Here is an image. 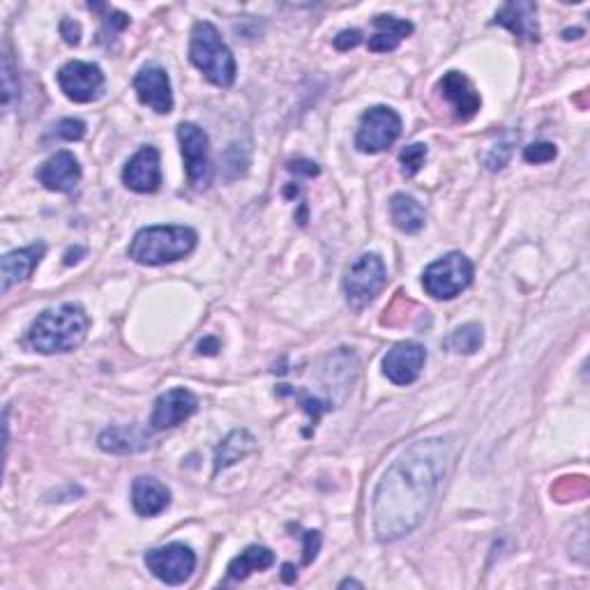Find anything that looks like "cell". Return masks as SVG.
Masks as SVG:
<instances>
[{
	"mask_svg": "<svg viewBox=\"0 0 590 590\" xmlns=\"http://www.w3.org/2000/svg\"><path fill=\"white\" fill-rule=\"evenodd\" d=\"M90 319L77 302L51 307L42 312L28 328L26 344L42 355L70 353L86 342Z\"/></svg>",
	"mask_w": 590,
	"mask_h": 590,
	"instance_id": "cell-2",
	"label": "cell"
},
{
	"mask_svg": "<svg viewBox=\"0 0 590 590\" xmlns=\"http://www.w3.org/2000/svg\"><path fill=\"white\" fill-rule=\"evenodd\" d=\"M58 86L67 95V100L88 104L102 95L104 72L95 63L72 60V63L60 67Z\"/></svg>",
	"mask_w": 590,
	"mask_h": 590,
	"instance_id": "cell-10",
	"label": "cell"
},
{
	"mask_svg": "<svg viewBox=\"0 0 590 590\" xmlns=\"http://www.w3.org/2000/svg\"><path fill=\"white\" fill-rule=\"evenodd\" d=\"M100 448L111 455H134V452H143L150 445V438L146 429L139 425H125V427H111L102 431L100 436Z\"/></svg>",
	"mask_w": 590,
	"mask_h": 590,
	"instance_id": "cell-21",
	"label": "cell"
},
{
	"mask_svg": "<svg viewBox=\"0 0 590 590\" xmlns=\"http://www.w3.org/2000/svg\"><path fill=\"white\" fill-rule=\"evenodd\" d=\"M256 450V438L247 429H236L217 445L215 450V475H219L226 468L236 466L238 461L252 455Z\"/></svg>",
	"mask_w": 590,
	"mask_h": 590,
	"instance_id": "cell-22",
	"label": "cell"
},
{
	"mask_svg": "<svg viewBox=\"0 0 590 590\" xmlns=\"http://www.w3.org/2000/svg\"><path fill=\"white\" fill-rule=\"evenodd\" d=\"M217 346V339H206V342L199 344V353H215Z\"/></svg>",
	"mask_w": 590,
	"mask_h": 590,
	"instance_id": "cell-36",
	"label": "cell"
},
{
	"mask_svg": "<svg viewBox=\"0 0 590 590\" xmlns=\"http://www.w3.org/2000/svg\"><path fill=\"white\" fill-rule=\"evenodd\" d=\"M19 86L14 83V63H12V54L10 47H5L3 51V109L5 113L12 111V104L17 100Z\"/></svg>",
	"mask_w": 590,
	"mask_h": 590,
	"instance_id": "cell-27",
	"label": "cell"
},
{
	"mask_svg": "<svg viewBox=\"0 0 590 590\" xmlns=\"http://www.w3.org/2000/svg\"><path fill=\"white\" fill-rule=\"evenodd\" d=\"M376 33L369 37L367 47L374 54H388V51H395L399 44H402L404 37L413 33V24L406 19L392 17V14H378L374 19Z\"/></svg>",
	"mask_w": 590,
	"mask_h": 590,
	"instance_id": "cell-20",
	"label": "cell"
},
{
	"mask_svg": "<svg viewBox=\"0 0 590 590\" xmlns=\"http://www.w3.org/2000/svg\"><path fill=\"white\" fill-rule=\"evenodd\" d=\"M473 263L461 252H450L431 263L422 275L425 291L436 300H452L473 282Z\"/></svg>",
	"mask_w": 590,
	"mask_h": 590,
	"instance_id": "cell-5",
	"label": "cell"
},
{
	"mask_svg": "<svg viewBox=\"0 0 590 590\" xmlns=\"http://www.w3.org/2000/svg\"><path fill=\"white\" fill-rule=\"evenodd\" d=\"M295 577H298V574L293 572V565H284V581H286V584H291V581H295Z\"/></svg>",
	"mask_w": 590,
	"mask_h": 590,
	"instance_id": "cell-37",
	"label": "cell"
},
{
	"mask_svg": "<svg viewBox=\"0 0 590 590\" xmlns=\"http://www.w3.org/2000/svg\"><path fill=\"white\" fill-rule=\"evenodd\" d=\"M132 505L141 517H157L171 505V491L157 478L141 475L132 484Z\"/></svg>",
	"mask_w": 590,
	"mask_h": 590,
	"instance_id": "cell-18",
	"label": "cell"
},
{
	"mask_svg": "<svg viewBox=\"0 0 590 590\" xmlns=\"http://www.w3.org/2000/svg\"><path fill=\"white\" fill-rule=\"evenodd\" d=\"M362 588V584L360 581H355V579H346V581H342V584H339V588Z\"/></svg>",
	"mask_w": 590,
	"mask_h": 590,
	"instance_id": "cell-38",
	"label": "cell"
},
{
	"mask_svg": "<svg viewBox=\"0 0 590 590\" xmlns=\"http://www.w3.org/2000/svg\"><path fill=\"white\" fill-rule=\"evenodd\" d=\"M494 24L512 30V33L521 37V40L537 42V37H540V26H537V7L535 3H531V0H512V3H505L501 10L496 12Z\"/></svg>",
	"mask_w": 590,
	"mask_h": 590,
	"instance_id": "cell-17",
	"label": "cell"
},
{
	"mask_svg": "<svg viewBox=\"0 0 590 590\" xmlns=\"http://www.w3.org/2000/svg\"><path fill=\"white\" fill-rule=\"evenodd\" d=\"M452 459V438L434 436L399 455L374 491V533L381 542L411 535L434 505Z\"/></svg>",
	"mask_w": 590,
	"mask_h": 590,
	"instance_id": "cell-1",
	"label": "cell"
},
{
	"mask_svg": "<svg viewBox=\"0 0 590 590\" xmlns=\"http://www.w3.org/2000/svg\"><path fill=\"white\" fill-rule=\"evenodd\" d=\"M402 134V118L390 107H374L369 109L360 120L355 146L362 153H383Z\"/></svg>",
	"mask_w": 590,
	"mask_h": 590,
	"instance_id": "cell-7",
	"label": "cell"
},
{
	"mask_svg": "<svg viewBox=\"0 0 590 590\" xmlns=\"http://www.w3.org/2000/svg\"><path fill=\"white\" fill-rule=\"evenodd\" d=\"M37 180L49 189V192H72L81 180V166L70 150H60L51 155L47 162L37 171Z\"/></svg>",
	"mask_w": 590,
	"mask_h": 590,
	"instance_id": "cell-16",
	"label": "cell"
},
{
	"mask_svg": "<svg viewBox=\"0 0 590 590\" xmlns=\"http://www.w3.org/2000/svg\"><path fill=\"white\" fill-rule=\"evenodd\" d=\"M484 342V332H482V325L478 323H466L457 328L452 335L448 337V342L445 346L452 353H464V355H473L480 351V346Z\"/></svg>",
	"mask_w": 590,
	"mask_h": 590,
	"instance_id": "cell-25",
	"label": "cell"
},
{
	"mask_svg": "<svg viewBox=\"0 0 590 590\" xmlns=\"http://www.w3.org/2000/svg\"><path fill=\"white\" fill-rule=\"evenodd\" d=\"M305 565H309L314 561L316 558V554H319V549H321V533L319 531H307L305 535Z\"/></svg>",
	"mask_w": 590,
	"mask_h": 590,
	"instance_id": "cell-32",
	"label": "cell"
},
{
	"mask_svg": "<svg viewBox=\"0 0 590 590\" xmlns=\"http://www.w3.org/2000/svg\"><path fill=\"white\" fill-rule=\"evenodd\" d=\"M390 215L397 229L404 233H418L425 226V208L408 194L392 196Z\"/></svg>",
	"mask_w": 590,
	"mask_h": 590,
	"instance_id": "cell-23",
	"label": "cell"
},
{
	"mask_svg": "<svg viewBox=\"0 0 590 590\" xmlns=\"http://www.w3.org/2000/svg\"><path fill=\"white\" fill-rule=\"evenodd\" d=\"M275 563V554H272L270 549L266 547H259V544H254V547H247L245 551L238 558H233L229 563V577L242 581L247 579L252 572H261V570H268Z\"/></svg>",
	"mask_w": 590,
	"mask_h": 590,
	"instance_id": "cell-24",
	"label": "cell"
},
{
	"mask_svg": "<svg viewBox=\"0 0 590 590\" xmlns=\"http://www.w3.org/2000/svg\"><path fill=\"white\" fill-rule=\"evenodd\" d=\"M196 411H199V399H196L194 392H189L185 388L166 390L157 397L153 415H150V427L155 431L173 429L178 427L180 422L192 418Z\"/></svg>",
	"mask_w": 590,
	"mask_h": 590,
	"instance_id": "cell-12",
	"label": "cell"
},
{
	"mask_svg": "<svg viewBox=\"0 0 590 590\" xmlns=\"http://www.w3.org/2000/svg\"><path fill=\"white\" fill-rule=\"evenodd\" d=\"M104 24H107V28L113 30V33H118V30H125L127 26H130V17H127V14H123V12L111 10L107 14V19H104Z\"/></svg>",
	"mask_w": 590,
	"mask_h": 590,
	"instance_id": "cell-34",
	"label": "cell"
},
{
	"mask_svg": "<svg viewBox=\"0 0 590 590\" xmlns=\"http://www.w3.org/2000/svg\"><path fill=\"white\" fill-rule=\"evenodd\" d=\"M134 90L139 95V100L146 107L153 109L155 113H171L173 109V93H171V81L166 70L160 65H143L139 74L134 77Z\"/></svg>",
	"mask_w": 590,
	"mask_h": 590,
	"instance_id": "cell-14",
	"label": "cell"
},
{
	"mask_svg": "<svg viewBox=\"0 0 590 590\" xmlns=\"http://www.w3.org/2000/svg\"><path fill=\"white\" fill-rule=\"evenodd\" d=\"M289 169H291L293 173H302V176H307V178L319 176V166H316L314 162L298 160V162H291V164H289Z\"/></svg>",
	"mask_w": 590,
	"mask_h": 590,
	"instance_id": "cell-35",
	"label": "cell"
},
{
	"mask_svg": "<svg viewBox=\"0 0 590 590\" xmlns=\"http://www.w3.org/2000/svg\"><path fill=\"white\" fill-rule=\"evenodd\" d=\"M189 60L206 74L210 83L219 88H229L236 81V58L226 47L219 30L210 21H196L189 40Z\"/></svg>",
	"mask_w": 590,
	"mask_h": 590,
	"instance_id": "cell-4",
	"label": "cell"
},
{
	"mask_svg": "<svg viewBox=\"0 0 590 590\" xmlns=\"http://www.w3.org/2000/svg\"><path fill=\"white\" fill-rule=\"evenodd\" d=\"M388 282V270L378 254H362L351 263L344 279L346 300L353 309H365L369 302H374L378 293L383 291Z\"/></svg>",
	"mask_w": 590,
	"mask_h": 590,
	"instance_id": "cell-6",
	"label": "cell"
},
{
	"mask_svg": "<svg viewBox=\"0 0 590 590\" xmlns=\"http://www.w3.org/2000/svg\"><path fill=\"white\" fill-rule=\"evenodd\" d=\"M123 183L136 194H153L162 185L160 153L153 146H143L123 169Z\"/></svg>",
	"mask_w": 590,
	"mask_h": 590,
	"instance_id": "cell-13",
	"label": "cell"
},
{
	"mask_svg": "<svg viewBox=\"0 0 590 590\" xmlns=\"http://www.w3.org/2000/svg\"><path fill=\"white\" fill-rule=\"evenodd\" d=\"M362 42V33L360 30H342V33H339L337 37H335V49H339V51H349V49H355L358 47V44Z\"/></svg>",
	"mask_w": 590,
	"mask_h": 590,
	"instance_id": "cell-31",
	"label": "cell"
},
{
	"mask_svg": "<svg viewBox=\"0 0 590 590\" xmlns=\"http://www.w3.org/2000/svg\"><path fill=\"white\" fill-rule=\"evenodd\" d=\"M196 247V231L189 226H146L130 245V259L141 266H166L185 259Z\"/></svg>",
	"mask_w": 590,
	"mask_h": 590,
	"instance_id": "cell-3",
	"label": "cell"
},
{
	"mask_svg": "<svg viewBox=\"0 0 590 590\" xmlns=\"http://www.w3.org/2000/svg\"><path fill=\"white\" fill-rule=\"evenodd\" d=\"M510 155H512V146H510V143H501V146H494V148H491V153L487 155V166H489L491 171L503 169V166L508 164Z\"/></svg>",
	"mask_w": 590,
	"mask_h": 590,
	"instance_id": "cell-30",
	"label": "cell"
},
{
	"mask_svg": "<svg viewBox=\"0 0 590 590\" xmlns=\"http://www.w3.org/2000/svg\"><path fill=\"white\" fill-rule=\"evenodd\" d=\"M56 130H58L56 134L60 136V139L81 141L83 136H86V123H81V120H77V118H65V120H60Z\"/></svg>",
	"mask_w": 590,
	"mask_h": 590,
	"instance_id": "cell-29",
	"label": "cell"
},
{
	"mask_svg": "<svg viewBox=\"0 0 590 590\" xmlns=\"http://www.w3.org/2000/svg\"><path fill=\"white\" fill-rule=\"evenodd\" d=\"M558 150L554 143L540 141V143H531V146L524 148V160L528 164H547L551 160H556Z\"/></svg>",
	"mask_w": 590,
	"mask_h": 590,
	"instance_id": "cell-28",
	"label": "cell"
},
{
	"mask_svg": "<svg viewBox=\"0 0 590 590\" xmlns=\"http://www.w3.org/2000/svg\"><path fill=\"white\" fill-rule=\"evenodd\" d=\"M178 141H180V150H183L189 183H192L196 189H206L210 185V176H213L208 134L194 123H180Z\"/></svg>",
	"mask_w": 590,
	"mask_h": 590,
	"instance_id": "cell-9",
	"label": "cell"
},
{
	"mask_svg": "<svg viewBox=\"0 0 590 590\" xmlns=\"http://www.w3.org/2000/svg\"><path fill=\"white\" fill-rule=\"evenodd\" d=\"M60 35L65 37L67 44H79L81 42V26L77 24V21L65 19L63 24H60Z\"/></svg>",
	"mask_w": 590,
	"mask_h": 590,
	"instance_id": "cell-33",
	"label": "cell"
},
{
	"mask_svg": "<svg viewBox=\"0 0 590 590\" xmlns=\"http://www.w3.org/2000/svg\"><path fill=\"white\" fill-rule=\"evenodd\" d=\"M146 567L153 572L155 579H160L166 586H180L192 577L196 567L194 551L183 542L166 544V547L150 549L146 558Z\"/></svg>",
	"mask_w": 590,
	"mask_h": 590,
	"instance_id": "cell-8",
	"label": "cell"
},
{
	"mask_svg": "<svg viewBox=\"0 0 590 590\" xmlns=\"http://www.w3.org/2000/svg\"><path fill=\"white\" fill-rule=\"evenodd\" d=\"M427 160V146L425 143H413V146H406L399 155V162H402V173L406 178H413Z\"/></svg>",
	"mask_w": 590,
	"mask_h": 590,
	"instance_id": "cell-26",
	"label": "cell"
},
{
	"mask_svg": "<svg viewBox=\"0 0 590 590\" xmlns=\"http://www.w3.org/2000/svg\"><path fill=\"white\" fill-rule=\"evenodd\" d=\"M427 360V349L418 342H402L385 353L383 374L395 385H411L418 381Z\"/></svg>",
	"mask_w": 590,
	"mask_h": 590,
	"instance_id": "cell-11",
	"label": "cell"
},
{
	"mask_svg": "<svg viewBox=\"0 0 590 590\" xmlns=\"http://www.w3.org/2000/svg\"><path fill=\"white\" fill-rule=\"evenodd\" d=\"M44 252H47V245H44V242H35V245L14 249V252L5 254L3 256V293L10 291L12 286L26 282V279L33 275L37 263L42 261Z\"/></svg>",
	"mask_w": 590,
	"mask_h": 590,
	"instance_id": "cell-19",
	"label": "cell"
},
{
	"mask_svg": "<svg viewBox=\"0 0 590 590\" xmlns=\"http://www.w3.org/2000/svg\"><path fill=\"white\" fill-rule=\"evenodd\" d=\"M438 88L443 90V97L452 104V109H455L457 118L459 120H471L475 113L480 111L482 107V97L475 86L471 83V79L466 77L464 72H448L443 74L441 83H438Z\"/></svg>",
	"mask_w": 590,
	"mask_h": 590,
	"instance_id": "cell-15",
	"label": "cell"
}]
</instances>
